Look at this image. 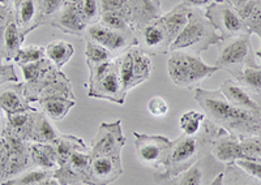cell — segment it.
<instances>
[{"instance_id":"1","label":"cell","mask_w":261,"mask_h":185,"mask_svg":"<svg viewBox=\"0 0 261 185\" xmlns=\"http://www.w3.org/2000/svg\"><path fill=\"white\" fill-rule=\"evenodd\" d=\"M193 99L202 108L206 119L228 135L238 138L261 136V116L232 105L220 89L195 87Z\"/></svg>"},{"instance_id":"2","label":"cell","mask_w":261,"mask_h":185,"mask_svg":"<svg viewBox=\"0 0 261 185\" xmlns=\"http://www.w3.org/2000/svg\"><path fill=\"white\" fill-rule=\"evenodd\" d=\"M222 131V128H218L208 119H205L201 131L197 135L179 136L171 142L169 157L163 170L154 173V181L165 185L171 177L190 168L201 157L211 152L214 138Z\"/></svg>"},{"instance_id":"3","label":"cell","mask_w":261,"mask_h":185,"mask_svg":"<svg viewBox=\"0 0 261 185\" xmlns=\"http://www.w3.org/2000/svg\"><path fill=\"white\" fill-rule=\"evenodd\" d=\"M24 75V91L29 102H37L53 97L74 99L71 80L47 57L32 64L20 66Z\"/></svg>"},{"instance_id":"4","label":"cell","mask_w":261,"mask_h":185,"mask_svg":"<svg viewBox=\"0 0 261 185\" xmlns=\"http://www.w3.org/2000/svg\"><path fill=\"white\" fill-rule=\"evenodd\" d=\"M220 68L209 66L200 54L193 51H170L167 60V72L170 80L179 87L193 90L200 82L213 76Z\"/></svg>"},{"instance_id":"5","label":"cell","mask_w":261,"mask_h":185,"mask_svg":"<svg viewBox=\"0 0 261 185\" xmlns=\"http://www.w3.org/2000/svg\"><path fill=\"white\" fill-rule=\"evenodd\" d=\"M221 42L222 37L205 17L202 9L191 8L188 24L174 41L170 51L184 50L201 54L202 51H206L212 46H218Z\"/></svg>"},{"instance_id":"6","label":"cell","mask_w":261,"mask_h":185,"mask_svg":"<svg viewBox=\"0 0 261 185\" xmlns=\"http://www.w3.org/2000/svg\"><path fill=\"white\" fill-rule=\"evenodd\" d=\"M88 96L90 98L110 101L116 105H124L127 92L120 78V57L89 68Z\"/></svg>"},{"instance_id":"7","label":"cell","mask_w":261,"mask_h":185,"mask_svg":"<svg viewBox=\"0 0 261 185\" xmlns=\"http://www.w3.org/2000/svg\"><path fill=\"white\" fill-rule=\"evenodd\" d=\"M220 52L214 66L228 72L237 80L244 68L257 67L256 55L251 45V34L232 37L220 43Z\"/></svg>"},{"instance_id":"8","label":"cell","mask_w":261,"mask_h":185,"mask_svg":"<svg viewBox=\"0 0 261 185\" xmlns=\"http://www.w3.org/2000/svg\"><path fill=\"white\" fill-rule=\"evenodd\" d=\"M85 38L92 39L95 43L106 48L114 57H120L130 48L139 46V41L130 30H116L106 26L102 22L89 25L86 29Z\"/></svg>"},{"instance_id":"9","label":"cell","mask_w":261,"mask_h":185,"mask_svg":"<svg viewBox=\"0 0 261 185\" xmlns=\"http://www.w3.org/2000/svg\"><path fill=\"white\" fill-rule=\"evenodd\" d=\"M204 15L222 37V41L249 34L241 15L226 0H214L213 3L206 7Z\"/></svg>"},{"instance_id":"10","label":"cell","mask_w":261,"mask_h":185,"mask_svg":"<svg viewBox=\"0 0 261 185\" xmlns=\"http://www.w3.org/2000/svg\"><path fill=\"white\" fill-rule=\"evenodd\" d=\"M137 161L145 167L161 170L166 164L171 141L165 136L145 135L134 132Z\"/></svg>"},{"instance_id":"11","label":"cell","mask_w":261,"mask_h":185,"mask_svg":"<svg viewBox=\"0 0 261 185\" xmlns=\"http://www.w3.org/2000/svg\"><path fill=\"white\" fill-rule=\"evenodd\" d=\"M223 167L225 164L208 152L190 168L171 177L165 185H211L217 175L223 172Z\"/></svg>"},{"instance_id":"12","label":"cell","mask_w":261,"mask_h":185,"mask_svg":"<svg viewBox=\"0 0 261 185\" xmlns=\"http://www.w3.org/2000/svg\"><path fill=\"white\" fill-rule=\"evenodd\" d=\"M125 145L123 135L122 121L102 122L97 135L89 145L90 156H122V149Z\"/></svg>"},{"instance_id":"13","label":"cell","mask_w":261,"mask_h":185,"mask_svg":"<svg viewBox=\"0 0 261 185\" xmlns=\"http://www.w3.org/2000/svg\"><path fill=\"white\" fill-rule=\"evenodd\" d=\"M122 173V156H90L85 185H110Z\"/></svg>"},{"instance_id":"14","label":"cell","mask_w":261,"mask_h":185,"mask_svg":"<svg viewBox=\"0 0 261 185\" xmlns=\"http://www.w3.org/2000/svg\"><path fill=\"white\" fill-rule=\"evenodd\" d=\"M161 17L135 33L140 50L148 55H166L170 52L171 41Z\"/></svg>"},{"instance_id":"15","label":"cell","mask_w":261,"mask_h":185,"mask_svg":"<svg viewBox=\"0 0 261 185\" xmlns=\"http://www.w3.org/2000/svg\"><path fill=\"white\" fill-rule=\"evenodd\" d=\"M124 15L134 33L162 16L160 0H128Z\"/></svg>"},{"instance_id":"16","label":"cell","mask_w":261,"mask_h":185,"mask_svg":"<svg viewBox=\"0 0 261 185\" xmlns=\"http://www.w3.org/2000/svg\"><path fill=\"white\" fill-rule=\"evenodd\" d=\"M220 90L232 105L261 116V97L235 80H225Z\"/></svg>"},{"instance_id":"17","label":"cell","mask_w":261,"mask_h":185,"mask_svg":"<svg viewBox=\"0 0 261 185\" xmlns=\"http://www.w3.org/2000/svg\"><path fill=\"white\" fill-rule=\"evenodd\" d=\"M0 108L6 115L34 110L25 97L24 82H9L0 87Z\"/></svg>"},{"instance_id":"18","label":"cell","mask_w":261,"mask_h":185,"mask_svg":"<svg viewBox=\"0 0 261 185\" xmlns=\"http://www.w3.org/2000/svg\"><path fill=\"white\" fill-rule=\"evenodd\" d=\"M50 26L58 27L63 33L71 34V36L84 37L88 26L83 21L80 13H79L74 0H65L62 9L59 11Z\"/></svg>"},{"instance_id":"19","label":"cell","mask_w":261,"mask_h":185,"mask_svg":"<svg viewBox=\"0 0 261 185\" xmlns=\"http://www.w3.org/2000/svg\"><path fill=\"white\" fill-rule=\"evenodd\" d=\"M60 132L54 128L50 124L42 111L36 108L32 111L29 126L24 133V140L27 142H42V143H54L59 137Z\"/></svg>"},{"instance_id":"20","label":"cell","mask_w":261,"mask_h":185,"mask_svg":"<svg viewBox=\"0 0 261 185\" xmlns=\"http://www.w3.org/2000/svg\"><path fill=\"white\" fill-rule=\"evenodd\" d=\"M241 138L228 135L226 131H222L217 136L212 145L211 154L221 162L222 164H231L237 161H241Z\"/></svg>"},{"instance_id":"21","label":"cell","mask_w":261,"mask_h":185,"mask_svg":"<svg viewBox=\"0 0 261 185\" xmlns=\"http://www.w3.org/2000/svg\"><path fill=\"white\" fill-rule=\"evenodd\" d=\"M29 152L33 167L43 168L50 172L58 168V154L54 143L29 142Z\"/></svg>"},{"instance_id":"22","label":"cell","mask_w":261,"mask_h":185,"mask_svg":"<svg viewBox=\"0 0 261 185\" xmlns=\"http://www.w3.org/2000/svg\"><path fill=\"white\" fill-rule=\"evenodd\" d=\"M190 12L191 8L187 7L186 4L180 3L172 8L170 12L162 15V21L165 24V27L167 30V34H169V38L171 41V45L174 43L176 38L179 37V34L181 33L186 27V25L188 24V20H190Z\"/></svg>"},{"instance_id":"23","label":"cell","mask_w":261,"mask_h":185,"mask_svg":"<svg viewBox=\"0 0 261 185\" xmlns=\"http://www.w3.org/2000/svg\"><path fill=\"white\" fill-rule=\"evenodd\" d=\"M238 13L241 15L242 20L246 24L248 33L251 36L256 34L260 39V50L256 52V56H258L260 59L258 67H261V2L260 0H251L241 9H238Z\"/></svg>"},{"instance_id":"24","label":"cell","mask_w":261,"mask_h":185,"mask_svg":"<svg viewBox=\"0 0 261 185\" xmlns=\"http://www.w3.org/2000/svg\"><path fill=\"white\" fill-rule=\"evenodd\" d=\"M15 20L25 37L38 27L37 25V4L36 0H22L16 6H12Z\"/></svg>"},{"instance_id":"25","label":"cell","mask_w":261,"mask_h":185,"mask_svg":"<svg viewBox=\"0 0 261 185\" xmlns=\"http://www.w3.org/2000/svg\"><path fill=\"white\" fill-rule=\"evenodd\" d=\"M39 108L48 119L54 121H60L68 115L69 111L76 105V99H69L65 97H53L42 99L38 102Z\"/></svg>"},{"instance_id":"26","label":"cell","mask_w":261,"mask_h":185,"mask_svg":"<svg viewBox=\"0 0 261 185\" xmlns=\"http://www.w3.org/2000/svg\"><path fill=\"white\" fill-rule=\"evenodd\" d=\"M46 57L50 60L54 66L58 69H62L65 64L68 63L74 54V47L72 43L63 41V39H57L48 43L45 47Z\"/></svg>"},{"instance_id":"27","label":"cell","mask_w":261,"mask_h":185,"mask_svg":"<svg viewBox=\"0 0 261 185\" xmlns=\"http://www.w3.org/2000/svg\"><path fill=\"white\" fill-rule=\"evenodd\" d=\"M25 38L27 37L22 34L15 17H13L9 21L6 29V34H4V61H12L18 50L22 47Z\"/></svg>"},{"instance_id":"28","label":"cell","mask_w":261,"mask_h":185,"mask_svg":"<svg viewBox=\"0 0 261 185\" xmlns=\"http://www.w3.org/2000/svg\"><path fill=\"white\" fill-rule=\"evenodd\" d=\"M130 54L134 60V86L136 87L150 78L153 64H151L150 55L137 50L136 47L130 48Z\"/></svg>"},{"instance_id":"29","label":"cell","mask_w":261,"mask_h":185,"mask_svg":"<svg viewBox=\"0 0 261 185\" xmlns=\"http://www.w3.org/2000/svg\"><path fill=\"white\" fill-rule=\"evenodd\" d=\"M51 176H53V172H50V171L32 167L17 175V176L12 177V179L4 180L2 185H38Z\"/></svg>"},{"instance_id":"30","label":"cell","mask_w":261,"mask_h":185,"mask_svg":"<svg viewBox=\"0 0 261 185\" xmlns=\"http://www.w3.org/2000/svg\"><path fill=\"white\" fill-rule=\"evenodd\" d=\"M65 0H36L37 4V25H50L55 16L59 13Z\"/></svg>"},{"instance_id":"31","label":"cell","mask_w":261,"mask_h":185,"mask_svg":"<svg viewBox=\"0 0 261 185\" xmlns=\"http://www.w3.org/2000/svg\"><path fill=\"white\" fill-rule=\"evenodd\" d=\"M86 39V50H85V56H86V66L88 68H93V67H98L101 64L107 63L110 60L116 59L113 55L109 52L105 47L101 45L95 43L92 39Z\"/></svg>"},{"instance_id":"32","label":"cell","mask_w":261,"mask_h":185,"mask_svg":"<svg viewBox=\"0 0 261 185\" xmlns=\"http://www.w3.org/2000/svg\"><path fill=\"white\" fill-rule=\"evenodd\" d=\"M205 119H206V116H205L204 112L193 110L187 111L179 117V128L183 132V135L195 136L201 131Z\"/></svg>"},{"instance_id":"33","label":"cell","mask_w":261,"mask_h":185,"mask_svg":"<svg viewBox=\"0 0 261 185\" xmlns=\"http://www.w3.org/2000/svg\"><path fill=\"white\" fill-rule=\"evenodd\" d=\"M223 185H261V182L247 175L237 164L231 163L226 164L223 170Z\"/></svg>"},{"instance_id":"34","label":"cell","mask_w":261,"mask_h":185,"mask_svg":"<svg viewBox=\"0 0 261 185\" xmlns=\"http://www.w3.org/2000/svg\"><path fill=\"white\" fill-rule=\"evenodd\" d=\"M74 4L86 26L99 21L101 17L99 0H74Z\"/></svg>"},{"instance_id":"35","label":"cell","mask_w":261,"mask_h":185,"mask_svg":"<svg viewBox=\"0 0 261 185\" xmlns=\"http://www.w3.org/2000/svg\"><path fill=\"white\" fill-rule=\"evenodd\" d=\"M45 47L32 45L21 47L20 50H18L17 54H16V56L13 57V61H15L17 66H25V64L36 63V61H39V60L45 59Z\"/></svg>"},{"instance_id":"36","label":"cell","mask_w":261,"mask_h":185,"mask_svg":"<svg viewBox=\"0 0 261 185\" xmlns=\"http://www.w3.org/2000/svg\"><path fill=\"white\" fill-rule=\"evenodd\" d=\"M235 81L261 97V67L257 66L244 68L242 75Z\"/></svg>"},{"instance_id":"37","label":"cell","mask_w":261,"mask_h":185,"mask_svg":"<svg viewBox=\"0 0 261 185\" xmlns=\"http://www.w3.org/2000/svg\"><path fill=\"white\" fill-rule=\"evenodd\" d=\"M239 143H241V161L248 159L261 163V136L241 138Z\"/></svg>"},{"instance_id":"38","label":"cell","mask_w":261,"mask_h":185,"mask_svg":"<svg viewBox=\"0 0 261 185\" xmlns=\"http://www.w3.org/2000/svg\"><path fill=\"white\" fill-rule=\"evenodd\" d=\"M120 78H122L123 86H124L125 92H129L130 90L135 89L134 86V60H132V54L130 50L127 51L125 54L120 56Z\"/></svg>"},{"instance_id":"39","label":"cell","mask_w":261,"mask_h":185,"mask_svg":"<svg viewBox=\"0 0 261 185\" xmlns=\"http://www.w3.org/2000/svg\"><path fill=\"white\" fill-rule=\"evenodd\" d=\"M99 22H102L106 26L111 27V29L116 30H134L130 29L129 24L127 21V17L124 15V11L122 12H106L101 13V17H99Z\"/></svg>"},{"instance_id":"40","label":"cell","mask_w":261,"mask_h":185,"mask_svg":"<svg viewBox=\"0 0 261 185\" xmlns=\"http://www.w3.org/2000/svg\"><path fill=\"white\" fill-rule=\"evenodd\" d=\"M15 17V12H13L12 4L3 3L0 6V55L4 60V34H6V29L8 26L9 21Z\"/></svg>"},{"instance_id":"41","label":"cell","mask_w":261,"mask_h":185,"mask_svg":"<svg viewBox=\"0 0 261 185\" xmlns=\"http://www.w3.org/2000/svg\"><path fill=\"white\" fill-rule=\"evenodd\" d=\"M234 164H237L238 167L242 171L253 177L255 180L261 182V163L256 161H248V159H242V161H237Z\"/></svg>"},{"instance_id":"42","label":"cell","mask_w":261,"mask_h":185,"mask_svg":"<svg viewBox=\"0 0 261 185\" xmlns=\"http://www.w3.org/2000/svg\"><path fill=\"white\" fill-rule=\"evenodd\" d=\"M148 111L149 114L155 117L166 116L167 112H169V105L162 97H153L148 102Z\"/></svg>"},{"instance_id":"43","label":"cell","mask_w":261,"mask_h":185,"mask_svg":"<svg viewBox=\"0 0 261 185\" xmlns=\"http://www.w3.org/2000/svg\"><path fill=\"white\" fill-rule=\"evenodd\" d=\"M9 159H11V146H9L6 137L2 136L0 137V179H2V181H4Z\"/></svg>"},{"instance_id":"44","label":"cell","mask_w":261,"mask_h":185,"mask_svg":"<svg viewBox=\"0 0 261 185\" xmlns=\"http://www.w3.org/2000/svg\"><path fill=\"white\" fill-rule=\"evenodd\" d=\"M9 82H20L13 64H0V87Z\"/></svg>"},{"instance_id":"45","label":"cell","mask_w":261,"mask_h":185,"mask_svg":"<svg viewBox=\"0 0 261 185\" xmlns=\"http://www.w3.org/2000/svg\"><path fill=\"white\" fill-rule=\"evenodd\" d=\"M128 0H99L101 13L122 12L127 8Z\"/></svg>"},{"instance_id":"46","label":"cell","mask_w":261,"mask_h":185,"mask_svg":"<svg viewBox=\"0 0 261 185\" xmlns=\"http://www.w3.org/2000/svg\"><path fill=\"white\" fill-rule=\"evenodd\" d=\"M214 0H183L181 3L186 4L190 8H197V9H202L204 7H208L209 4L213 3Z\"/></svg>"},{"instance_id":"47","label":"cell","mask_w":261,"mask_h":185,"mask_svg":"<svg viewBox=\"0 0 261 185\" xmlns=\"http://www.w3.org/2000/svg\"><path fill=\"white\" fill-rule=\"evenodd\" d=\"M226 2H228L238 11V9H241L242 7L246 6L247 3H249L251 0H226Z\"/></svg>"},{"instance_id":"48","label":"cell","mask_w":261,"mask_h":185,"mask_svg":"<svg viewBox=\"0 0 261 185\" xmlns=\"http://www.w3.org/2000/svg\"><path fill=\"white\" fill-rule=\"evenodd\" d=\"M6 126H7V117L4 116L3 110L0 108V137L3 136V132L4 129H6Z\"/></svg>"},{"instance_id":"49","label":"cell","mask_w":261,"mask_h":185,"mask_svg":"<svg viewBox=\"0 0 261 185\" xmlns=\"http://www.w3.org/2000/svg\"><path fill=\"white\" fill-rule=\"evenodd\" d=\"M38 185H62L60 184L59 181H58L57 179H55V177H48L47 180H45V181H42L41 184H38Z\"/></svg>"},{"instance_id":"50","label":"cell","mask_w":261,"mask_h":185,"mask_svg":"<svg viewBox=\"0 0 261 185\" xmlns=\"http://www.w3.org/2000/svg\"><path fill=\"white\" fill-rule=\"evenodd\" d=\"M211 185H223V172H221L220 175H217L216 179L211 182Z\"/></svg>"},{"instance_id":"51","label":"cell","mask_w":261,"mask_h":185,"mask_svg":"<svg viewBox=\"0 0 261 185\" xmlns=\"http://www.w3.org/2000/svg\"><path fill=\"white\" fill-rule=\"evenodd\" d=\"M20 2H22V0H11V4H12V6H16V4H18Z\"/></svg>"},{"instance_id":"52","label":"cell","mask_w":261,"mask_h":185,"mask_svg":"<svg viewBox=\"0 0 261 185\" xmlns=\"http://www.w3.org/2000/svg\"><path fill=\"white\" fill-rule=\"evenodd\" d=\"M0 2H2V3H7V4L11 3V0H0Z\"/></svg>"},{"instance_id":"53","label":"cell","mask_w":261,"mask_h":185,"mask_svg":"<svg viewBox=\"0 0 261 185\" xmlns=\"http://www.w3.org/2000/svg\"><path fill=\"white\" fill-rule=\"evenodd\" d=\"M3 61H4L3 57H2V55H0V64H3Z\"/></svg>"},{"instance_id":"54","label":"cell","mask_w":261,"mask_h":185,"mask_svg":"<svg viewBox=\"0 0 261 185\" xmlns=\"http://www.w3.org/2000/svg\"><path fill=\"white\" fill-rule=\"evenodd\" d=\"M2 182H3V181H2V179H0V185H2Z\"/></svg>"},{"instance_id":"55","label":"cell","mask_w":261,"mask_h":185,"mask_svg":"<svg viewBox=\"0 0 261 185\" xmlns=\"http://www.w3.org/2000/svg\"><path fill=\"white\" fill-rule=\"evenodd\" d=\"M2 4H3V3H2V2H0V6H2ZM7 4V3H6Z\"/></svg>"},{"instance_id":"56","label":"cell","mask_w":261,"mask_h":185,"mask_svg":"<svg viewBox=\"0 0 261 185\" xmlns=\"http://www.w3.org/2000/svg\"><path fill=\"white\" fill-rule=\"evenodd\" d=\"M260 2H261V0H260Z\"/></svg>"}]
</instances>
